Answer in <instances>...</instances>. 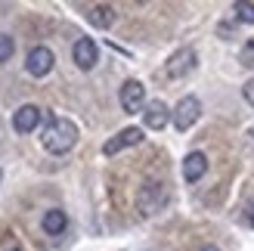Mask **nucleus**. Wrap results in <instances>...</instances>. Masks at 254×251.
Wrapping results in <instances>:
<instances>
[{
	"mask_svg": "<svg viewBox=\"0 0 254 251\" xmlns=\"http://www.w3.org/2000/svg\"><path fill=\"white\" fill-rule=\"evenodd\" d=\"M74 143H78V124H74L71 118L53 115L47 121V127L41 130V146L50 155H65V152L74 149Z\"/></svg>",
	"mask_w": 254,
	"mask_h": 251,
	"instance_id": "1",
	"label": "nucleus"
},
{
	"mask_svg": "<svg viewBox=\"0 0 254 251\" xmlns=\"http://www.w3.org/2000/svg\"><path fill=\"white\" fill-rule=\"evenodd\" d=\"M168 198H171V192H168V186L161 180H146L139 186V192H136V211L143 217H155L158 211H164Z\"/></svg>",
	"mask_w": 254,
	"mask_h": 251,
	"instance_id": "2",
	"label": "nucleus"
},
{
	"mask_svg": "<svg viewBox=\"0 0 254 251\" xmlns=\"http://www.w3.org/2000/svg\"><path fill=\"white\" fill-rule=\"evenodd\" d=\"M201 118V99L198 96H183L180 99V103H177V109H174V127L177 130H189V127H192V124Z\"/></svg>",
	"mask_w": 254,
	"mask_h": 251,
	"instance_id": "3",
	"label": "nucleus"
},
{
	"mask_svg": "<svg viewBox=\"0 0 254 251\" xmlns=\"http://www.w3.org/2000/svg\"><path fill=\"white\" fill-rule=\"evenodd\" d=\"M53 65H56V56H53V50L50 47H31V53H28V59H25V71L31 74V78H47L50 71H53Z\"/></svg>",
	"mask_w": 254,
	"mask_h": 251,
	"instance_id": "4",
	"label": "nucleus"
},
{
	"mask_svg": "<svg viewBox=\"0 0 254 251\" xmlns=\"http://www.w3.org/2000/svg\"><path fill=\"white\" fill-rule=\"evenodd\" d=\"M118 99H121V109L127 112V115H133V112H143V109H146V84H143V81H133V78L124 81Z\"/></svg>",
	"mask_w": 254,
	"mask_h": 251,
	"instance_id": "5",
	"label": "nucleus"
},
{
	"mask_svg": "<svg viewBox=\"0 0 254 251\" xmlns=\"http://www.w3.org/2000/svg\"><path fill=\"white\" fill-rule=\"evenodd\" d=\"M195 62H198V56H195V50L192 47H183V50H177V53L164 62V74H168V78H186L189 71L195 68Z\"/></svg>",
	"mask_w": 254,
	"mask_h": 251,
	"instance_id": "6",
	"label": "nucleus"
},
{
	"mask_svg": "<svg viewBox=\"0 0 254 251\" xmlns=\"http://www.w3.org/2000/svg\"><path fill=\"white\" fill-rule=\"evenodd\" d=\"M71 59H74V65H78L81 71H90L96 68V62H99V47L93 37H78L71 47Z\"/></svg>",
	"mask_w": 254,
	"mask_h": 251,
	"instance_id": "7",
	"label": "nucleus"
},
{
	"mask_svg": "<svg viewBox=\"0 0 254 251\" xmlns=\"http://www.w3.org/2000/svg\"><path fill=\"white\" fill-rule=\"evenodd\" d=\"M143 143V130L139 127H124V130H118L112 140H106L103 143V155H118V152H124V149H130V146H139Z\"/></svg>",
	"mask_w": 254,
	"mask_h": 251,
	"instance_id": "8",
	"label": "nucleus"
},
{
	"mask_svg": "<svg viewBox=\"0 0 254 251\" xmlns=\"http://www.w3.org/2000/svg\"><path fill=\"white\" fill-rule=\"evenodd\" d=\"M171 118H174V112L164 106L161 99H152V103H146V109H143V121H146L149 130H164Z\"/></svg>",
	"mask_w": 254,
	"mask_h": 251,
	"instance_id": "9",
	"label": "nucleus"
},
{
	"mask_svg": "<svg viewBox=\"0 0 254 251\" xmlns=\"http://www.w3.org/2000/svg\"><path fill=\"white\" fill-rule=\"evenodd\" d=\"M41 115L44 112L37 106H19L16 112H12V130L16 133H31L37 124H41Z\"/></svg>",
	"mask_w": 254,
	"mask_h": 251,
	"instance_id": "10",
	"label": "nucleus"
},
{
	"mask_svg": "<svg viewBox=\"0 0 254 251\" xmlns=\"http://www.w3.org/2000/svg\"><path fill=\"white\" fill-rule=\"evenodd\" d=\"M208 174V155L205 152H189L183 158V180L186 183H198Z\"/></svg>",
	"mask_w": 254,
	"mask_h": 251,
	"instance_id": "11",
	"label": "nucleus"
},
{
	"mask_svg": "<svg viewBox=\"0 0 254 251\" xmlns=\"http://www.w3.org/2000/svg\"><path fill=\"white\" fill-rule=\"evenodd\" d=\"M87 22L93 25V28H112L115 25V6H109V3H93V6H87Z\"/></svg>",
	"mask_w": 254,
	"mask_h": 251,
	"instance_id": "12",
	"label": "nucleus"
},
{
	"mask_svg": "<svg viewBox=\"0 0 254 251\" xmlns=\"http://www.w3.org/2000/svg\"><path fill=\"white\" fill-rule=\"evenodd\" d=\"M41 227H44L47 236H62V233H65V227H68L65 211H62V208H50L47 214L41 217Z\"/></svg>",
	"mask_w": 254,
	"mask_h": 251,
	"instance_id": "13",
	"label": "nucleus"
},
{
	"mask_svg": "<svg viewBox=\"0 0 254 251\" xmlns=\"http://www.w3.org/2000/svg\"><path fill=\"white\" fill-rule=\"evenodd\" d=\"M233 12H236L239 22L254 25V3H248V0H239V3H233Z\"/></svg>",
	"mask_w": 254,
	"mask_h": 251,
	"instance_id": "14",
	"label": "nucleus"
},
{
	"mask_svg": "<svg viewBox=\"0 0 254 251\" xmlns=\"http://www.w3.org/2000/svg\"><path fill=\"white\" fill-rule=\"evenodd\" d=\"M239 62H242L245 68H254V37H248V41L242 44V50H239Z\"/></svg>",
	"mask_w": 254,
	"mask_h": 251,
	"instance_id": "15",
	"label": "nucleus"
},
{
	"mask_svg": "<svg viewBox=\"0 0 254 251\" xmlns=\"http://www.w3.org/2000/svg\"><path fill=\"white\" fill-rule=\"evenodd\" d=\"M12 53H16V41L9 34H0V62H9Z\"/></svg>",
	"mask_w": 254,
	"mask_h": 251,
	"instance_id": "16",
	"label": "nucleus"
},
{
	"mask_svg": "<svg viewBox=\"0 0 254 251\" xmlns=\"http://www.w3.org/2000/svg\"><path fill=\"white\" fill-rule=\"evenodd\" d=\"M242 220L248 223V227H254V198H248L245 208H242Z\"/></svg>",
	"mask_w": 254,
	"mask_h": 251,
	"instance_id": "17",
	"label": "nucleus"
},
{
	"mask_svg": "<svg viewBox=\"0 0 254 251\" xmlns=\"http://www.w3.org/2000/svg\"><path fill=\"white\" fill-rule=\"evenodd\" d=\"M242 96H245V99H248V103L254 106V78H251V81H248V84L242 87Z\"/></svg>",
	"mask_w": 254,
	"mask_h": 251,
	"instance_id": "18",
	"label": "nucleus"
},
{
	"mask_svg": "<svg viewBox=\"0 0 254 251\" xmlns=\"http://www.w3.org/2000/svg\"><path fill=\"white\" fill-rule=\"evenodd\" d=\"M6 251H19V245H16V242H9V245H6Z\"/></svg>",
	"mask_w": 254,
	"mask_h": 251,
	"instance_id": "19",
	"label": "nucleus"
},
{
	"mask_svg": "<svg viewBox=\"0 0 254 251\" xmlns=\"http://www.w3.org/2000/svg\"><path fill=\"white\" fill-rule=\"evenodd\" d=\"M201 251H220V248H214V245H208V248H201Z\"/></svg>",
	"mask_w": 254,
	"mask_h": 251,
	"instance_id": "20",
	"label": "nucleus"
},
{
	"mask_svg": "<svg viewBox=\"0 0 254 251\" xmlns=\"http://www.w3.org/2000/svg\"><path fill=\"white\" fill-rule=\"evenodd\" d=\"M248 136H251V143H254V127H251V130H248Z\"/></svg>",
	"mask_w": 254,
	"mask_h": 251,
	"instance_id": "21",
	"label": "nucleus"
},
{
	"mask_svg": "<svg viewBox=\"0 0 254 251\" xmlns=\"http://www.w3.org/2000/svg\"><path fill=\"white\" fill-rule=\"evenodd\" d=\"M0 183H3V171H0Z\"/></svg>",
	"mask_w": 254,
	"mask_h": 251,
	"instance_id": "22",
	"label": "nucleus"
}]
</instances>
